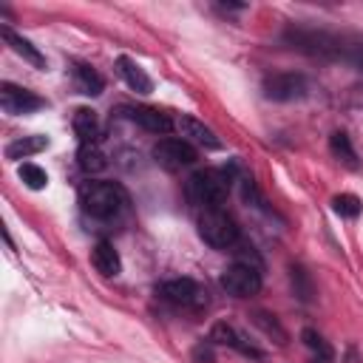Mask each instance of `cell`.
<instances>
[{
  "instance_id": "6da1fadb",
  "label": "cell",
  "mask_w": 363,
  "mask_h": 363,
  "mask_svg": "<svg viewBox=\"0 0 363 363\" xmlns=\"http://www.w3.org/2000/svg\"><path fill=\"white\" fill-rule=\"evenodd\" d=\"M128 204V196L119 184L113 182H85L79 187V207L88 218L108 221L116 218Z\"/></svg>"
},
{
  "instance_id": "7a4b0ae2",
  "label": "cell",
  "mask_w": 363,
  "mask_h": 363,
  "mask_svg": "<svg viewBox=\"0 0 363 363\" xmlns=\"http://www.w3.org/2000/svg\"><path fill=\"white\" fill-rule=\"evenodd\" d=\"M233 170H196L187 179V199L199 204L201 210H224L227 193H230V179Z\"/></svg>"
},
{
  "instance_id": "3957f363",
  "label": "cell",
  "mask_w": 363,
  "mask_h": 363,
  "mask_svg": "<svg viewBox=\"0 0 363 363\" xmlns=\"http://www.w3.org/2000/svg\"><path fill=\"white\" fill-rule=\"evenodd\" d=\"M199 235L213 250H230L238 241V224L224 210H201V216H199Z\"/></svg>"
},
{
  "instance_id": "277c9868",
  "label": "cell",
  "mask_w": 363,
  "mask_h": 363,
  "mask_svg": "<svg viewBox=\"0 0 363 363\" xmlns=\"http://www.w3.org/2000/svg\"><path fill=\"white\" fill-rule=\"evenodd\" d=\"M153 159L164 167V170H182V167H190L196 164L199 153L190 142L184 139H159L153 145Z\"/></svg>"
},
{
  "instance_id": "5b68a950",
  "label": "cell",
  "mask_w": 363,
  "mask_h": 363,
  "mask_svg": "<svg viewBox=\"0 0 363 363\" xmlns=\"http://www.w3.org/2000/svg\"><path fill=\"white\" fill-rule=\"evenodd\" d=\"M221 286L233 298H250L261 289V269L247 267V264H233L221 272Z\"/></svg>"
},
{
  "instance_id": "8992f818",
  "label": "cell",
  "mask_w": 363,
  "mask_h": 363,
  "mask_svg": "<svg viewBox=\"0 0 363 363\" xmlns=\"http://www.w3.org/2000/svg\"><path fill=\"white\" fill-rule=\"evenodd\" d=\"M159 295L176 306H190V309H201L207 303V292L193 281V278H173L164 281L159 286Z\"/></svg>"
},
{
  "instance_id": "52a82bcc",
  "label": "cell",
  "mask_w": 363,
  "mask_h": 363,
  "mask_svg": "<svg viewBox=\"0 0 363 363\" xmlns=\"http://www.w3.org/2000/svg\"><path fill=\"white\" fill-rule=\"evenodd\" d=\"M309 91L306 79L301 74H272L264 79V96L275 99V102H292V99H303Z\"/></svg>"
},
{
  "instance_id": "ba28073f",
  "label": "cell",
  "mask_w": 363,
  "mask_h": 363,
  "mask_svg": "<svg viewBox=\"0 0 363 363\" xmlns=\"http://www.w3.org/2000/svg\"><path fill=\"white\" fill-rule=\"evenodd\" d=\"M43 105H45V102H43L34 91H28V88H20V85H14V82H3V85H0V108H3L6 113L20 116V113L40 111Z\"/></svg>"
},
{
  "instance_id": "9c48e42d",
  "label": "cell",
  "mask_w": 363,
  "mask_h": 363,
  "mask_svg": "<svg viewBox=\"0 0 363 363\" xmlns=\"http://www.w3.org/2000/svg\"><path fill=\"white\" fill-rule=\"evenodd\" d=\"M176 128L182 130V139L190 142V145H201V147H207V150H218V147H221L218 136H216L204 122H199V119H193V116H182V119L176 122Z\"/></svg>"
},
{
  "instance_id": "30bf717a",
  "label": "cell",
  "mask_w": 363,
  "mask_h": 363,
  "mask_svg": "<svg viewBox=\"0 0 363 363\" xmlns=\"http://www.w3.org/2000/svg\"><path fill=\"white\" fill-rule=\"evenodd\" d=\"M210 340H213V343H221V346H230V349H235V352H241V354H247V357H261V352H258L250 340H244V335L235 332V326H230V323H224V320L210 329Z\"/></svg>"
},
{
  "instance_id": "8fae6325",
  "label": "cell",
  "mask_w": 363,
  "mask_h": 363,
  "mask_svg": "<svg viewBox=\"0 0 363 363\" xmlns=\"http://www.w3.org/2000/svg\"><path fill=\"white\" fill-rule=\"evenodd\" d=\"M122 113H128V119H133L136 125H142L150 133H170L173 130V119L156 108H122Z\"/></svg>"
},
{
  "instance_id": "7c38bea8",
  "label": "cell",
  "mask_w": 363,
  "mask_h": 363,
  "mask_svg": "<svg viewBox=\"0 0 363 363\" xmlns=\"http://www.w3.org/2000/svg\"><path fill=\"white\" fill-rule=\"evenodd\" d=\"M71 125H74V133H77V139H79L82 145H96L99 136H102L96 111H91V108H77Z\"/></svg>"
},
{
  "instance_id": "4fadbf2b",
  "label": "cell",
  "mask_w": 363,
  "mask_h": 363,
  "mask_svg": "<svg viewBox=\"0 0 363 363\" xmlns=\"http://www.w3.org/2000/svg\"><path fill=\"white\" fill-rule=\"evenodd\" d=\"M116 71H119V77L128 82L130 91H136V94H150V91H153V79H150L130 57H119V60H116Z\"/></svg>"
},
{
  "instance_id": "5bb4252c",
  "label": "cell",
  "mask_w": 363,
  "mask_h": 363,
  "mask_svg": "<svg viewBox=\"0 0 363 363\" xmlns=\"http://www.w3.org/2000/svg\"><path fill=\"white\" fill-rule=\"evenodd\" d=\"M91 264H94V269H96L99 275H105V278H113V275H119V269H122L119 252L113 250L111 241H99V244L94 247V252H91Z\"/></svg>"
},
{
  "instance_id": "9a60e30c",
  "label": "cell",
  "mask_w": 363,
  "mask_h": 363,
  "mask_svg": "<svg viewBox=\"0 0 363 363\" xmlns=\"http://www.w3.org/2000/svg\"><path fill=\"white\" fill-rule=\"evenodd\" d=\"M0 34H3V40H6V43L14 48V54H20L23 60H28L34 68H45V57H43V54H40V51H37V48H34V45L26 40V37L14 34V31H11V28H6V26L0 28Z\"/></svg>"
},
{
  "instance_id": "2e32d148",
  "label": "cell",
  "mask_w": 363,
  "mask_h": 363,
  "mask_svg": "<svg viewBox=\"0 0 363 363\" xmlns=\"http://www.w3.org/2000/svg\"><path fill=\"white\" fill-rule=\"evenodd\" d=\"M71 74H74V82H77V91H79V94H85V96H99V94H102L105 82H102V77H99L91 65L77 62V65L71 68Z\"/></svg>"
},
{
  "instance_id": "e0dca14e",
  "label": "cell",
  "mask_w": 363,
  "mask_h": 363,
  "mask_svg": "<svg viewBox=\"0 0 363 363\" xmlns=\"http://www.w3.org/2000/svg\"><path fill=\"white\" fill-rule=\"evenodd\" d=\"M48 147V139L45 136H23V139H14L6 145V159L9 162H17V159H26V156H34L40 150Z\"/></svg>"
},
{
  "instance_id": "ac0fdd59",
  "label": "cell",
  "mask_w": 363,
  "mask_h": 363,
  "mask_svg": "<svg viewBox=\"0 0 363 363\" xmlns=\"http://www.w3.org/2000/svg\"><path fill=\"white\" fill-rule=\"evenodd\" d=\"M77 164H79V170H85V173H99V170L108 167V156L99 150V145H79V150H77Z\"/></svg>"
},
{
  "instance_id": "d6986e66",
  "label": "cell",
  "mask_w": 363,
  "mask_h": 363,
  "mask_svg": "<svg viewBox=\"0 0 363 363\" xmlns=\"http://www.w3.org/2000/svg\"><path fill=\"white\" fill-rule=\"evenodd\" d=\"M301 340L315 352L312 363H332V349H329V343H326L315 329H303V332H301Z\"/></svg>"
},
{
  "instance_id": "ffe728a7",
  "label": "cell",
  "mask_w": 363,
  "mask_h": 363,
  "mask_svg": "<svg viewBox=\"0 0 363 363\" xmlns=\"http://www.w3.org/2000/svg\"><path fill=\"white\" fill-rule=\"evenodd\" d=\"M329 147H332V153H335L340 162H346L349 167H357L354 147H352V142H349V136H346L343 130H337V133H332V136H329Z\"/></svg>"
},
{
  "instance_id": "44dd1931",
  "label": "cell",
  "mask_w": 363,
  "mask_h": 363,
  "mask_svg": "<svg viewBox=\"0 0 363 363\" xmlns=\"http://www.w3.org/2000/svg\"><path fill=\"white\" fill-rule=\"evenodd\" d=\"M332 210L337 216H343V218H354L360 213V199L352 196V193H340V196L332 199Z\"/></svg>"
},
{
  "instance_id": "7402d4cb",
  "label": "cell",
  "mask_w": 363,
  "mask_h": 363,
  "mask_svg": "<svg viewBox=\"0 0 363 363\" xmlns=\"http://www.w3.org/2000/svg\"><path fill=\"white\" fill-rule=\"evenodd\" d=\"M20 179H23L31 190H43V187L48 184L45 170H43V167H37V164H31V162H26V164L20 167Z\"/></svg>"
},
{
  "instance_id": "603a6c76",
  "label": "cell",
  "mask_w": 363,
  "mask_h": 363,
  "mask_svg": "<svg viewBox=\"0 0 363 363\" xmlns=\"http://www.w3.org/2000/svg\"><path fill=\"white\" fill-rule=\"evenodd\" d=\"M255 323H258V326H261L267 335H272V332H275L278 343H284V340H286V332L278 326V320H275L272 315H267V312H255Z\"/></svg>"
},
{
  "instance_id": "cb8c5ba5",
  "label": "cell",
  "mask_w": 363,
  "mask_h": 363,
  "mask_svg": "<svg viewBox=\"0 0 363 363\" xmlns=\"http://www.w3.org/2000/svg\"><path fill=\"white\" fill-rule=\"evenodd\" d=\"M301 284L298 286V295H301V301H309V295H312V286H309V281H306V272L301 269V267H292V284Z\"/></svg>"
},
{
  "instance_id": "d4e9b609",
  "label": "cell",
  "mask_w": 363,
  "mask_h": 363,
  "mask_svg": "<svg viewBox=\"0 0 363 363\" xmlns=\"http://www.w3.org/2000/svg\"><path fill=\"white\" fill-rule=\"evenodd\" d=\"M193 360L196 363H216V354H213L210 343H196L193 346Z\"/></svg>"
},
{
  "instance_id": "484cf974",
  "label": "cell",
  "mask_w": 363,
  "mask_h": 363,
  "mask_svg": "<svg viewBox=\"0 0 363 363\" xmlns=\"http://www.w3.org/2000/svg\"><path fill=\"white\" fill-rule=\"evenodd\" d=\"M343 363H363V357H360V349L352 343V346H346V354H343Z\"/></svg>"
}]
</instances>
